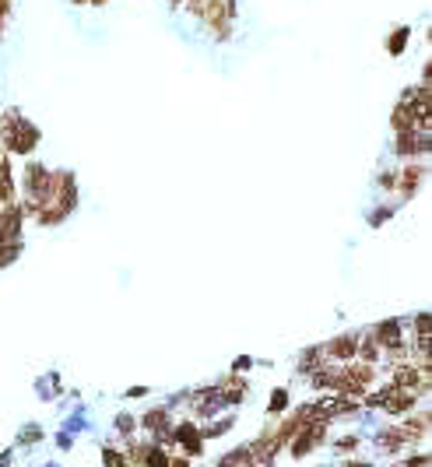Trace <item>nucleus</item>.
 Masks as SVG:
<instances>
[{"instance_id":"f257e3e1","label":"nucleus","mask_w":432,"mask_h":467,"mask_svg":"<svg viewBox=\"0 0 432 467\" xmlns=\"http://www.w3.org/2000/svg\"><path fill=\"white\" fill-rule=\"evenodd\" d=\"M0 246H18V214H0Z\"/></svg>"}]
</instances>
